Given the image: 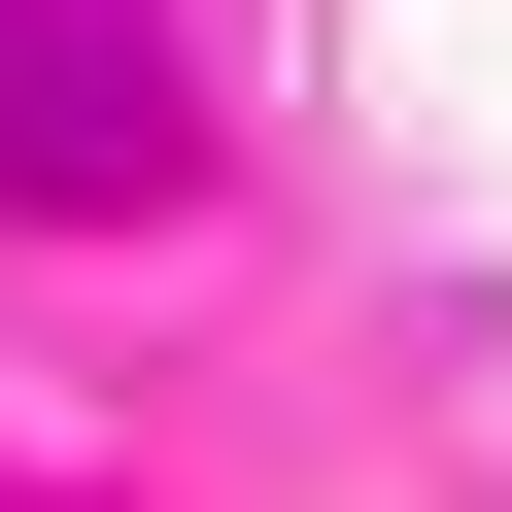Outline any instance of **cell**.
<instances>
[{"label":"cell","instance_id":"1","mask_svg":"<svg viewBox=\"0 0 512 512\" xmlns=\"http://www.w3.org/2000/svg\"><path fill=\"white\" fill-rule=\"evenodd\" d=\"M0 205H69V239L171 205V69L103 35V0H0Z\"/></svg>","mask_w":512,"mask_h":512}]
</instances>
